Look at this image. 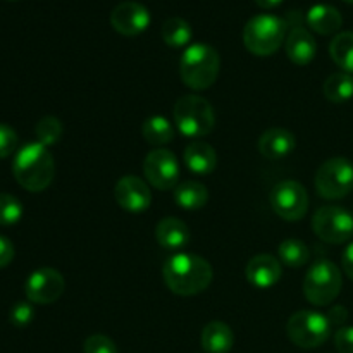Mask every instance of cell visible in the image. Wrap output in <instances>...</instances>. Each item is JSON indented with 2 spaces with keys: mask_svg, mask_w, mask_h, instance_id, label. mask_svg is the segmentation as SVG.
<instances>
[{
  "mask_svg": "<svg viewBox=\"0 0 353 353\" xmlns=\"http://www.w3.org/2000/svg\"><path fill=\"white\" fill-rule=\"evenodd\" d=\"M162 276L174 295L195 296L205 292L212 283V265L196 254L178 252L164 262Z\"/></svg>",
  "mask_w": 353,
  "mask_h": 353,
  "instance_id": "cell-1",
  "label": "cell"
},
{
  "mask_svg": "<svg viewBox=\"0 0 353 353\" xmlns=\"http://www.w3.org/2000/svg\"><path fill=\"white\" fill-rule=\"evenodd\" d=\"M12 172L16 181L28 192H43L55 174V162L48 147L40 141L24 145L14 157Z\"/></svg>",
  "mask_w": 353,
  "mask_h": 353,
  "instance_id": "cell-2",
  "label": "cell"
},
{
  "mask_svg": "<svg viewBox=\"0 0 353 353\" xmlns=\"http://www.w3.org/2000/svg\"><path fill=\"white\" fill-rule=\"evenodd\" d=\"M221 71V57L214 47L207 43H193L186 47L179 59V76L188 88L195 92L210 88Z\"/></svg>",
  "mask_w": 353,
  "mask_h": 353,
  "instance_id": "cell-3",
  "label": "cell"
},
{
  "mask_svg": "<svg viewBox=\"0 0 353 353\" xmlns=\"http://www.w3.org/2000/svg\"><path fill=\"white\" fill-rule=\"evenodd\" d=\"M172 116L179 133L192 140L207 137L216 126V112L212 105L200 95H183L178 99Z\"/></svg>",
  "mask_w": 353,
  "mask_h": 353,
  "instance_id": "cell-4",
  "label": "cell"
},
{
  "mask_svg": "<svg viewBox=\"0 0 353 353\" xmlns=\"http://www.w3.org/2000/svg\"><path fill=\"white\" fill-rule=\"evenodd\" d=\"M286 40V23L272 14L254 16L243 28V45L250 54L268 57Z\"/></svg>",
  "mask_w": 353,
  "mask_h": 353,
  "instance_id": "cell-5",
  "label": "cell"
},
{
  "mask_svg": "<svg viewBox=\"0 0 353 353\" xmlns=\"http://www.w3.org/2000/svg\"><path fill=\"white\" fill-rule=\"evenodd\" d=\"M341 292V271L327 259L314 262L303 278V295L312 305L326 307Z\"/></svg>",
  "mask_w": 353,
  "mask_h": 353,
  "instance_id": "cell-6",
  "label": "cell"
},
{
  "mask_svg": "<svg viewBox=\"0 0 353 353\" xmlns=\"http://www.w3.org/2000/svg\"><path fill=\"white\" fill-rule=\"evenodd\" d=\"M286 334L293 345L310 350L326 343L331 334V323L324 314L300 310L286 323Z\"/></svg>",
  "mask_w": 353,
  "mask_h": 353,
  "instance_id": "cell-7",
  "label": "cell"
},
{
  "mask_svg": "<svg viewBox=\"0 0 353 353\" xmlns=\"http://www.w3.org/2000/svg\"><path fill=\"white\" fill-rule=\"evenodd\" d=\"M314 185L323 199H343L353 192V162L345 157L327 159L317 169Z\"/></svg>",
  "mask_w": 353,
  "mask_h": 353,
  "instance_id": "cell-8",
  "label": "cell"
},
{
  "mask_svg": "<svg viewBox=\"0 0 353 353\" xmlns=\"http://www.w3.org/2000/svg\"><path fill=\"white\" fill-rule=\"evenodd\" d=\"M312 230L326 243H347L353 238V214L340 205H323L314 214Z\"/></svg>",
  "mask_w": 353,
  "mask_h": 353,
  "instance_id": "cell-9",
  "label": "cell"
},
{
  "mask_svg": "<svg viewBox=\"0 0 353 353\" xmlns=\"http://www.w3.org/2000/svg\"><path fill=\"white\" fill-rule=\"evenodd\" d=\"M269 202H271L272 210L281 219L290 221V223L303 219L309 210V195H307L305 186L293 179H283L276 183L269 195Z\"/></svg>",
  "mask_w": 353,
  "mask_h": 353,
  "instance_id": "cell-10",
  "label": "cell"
},
{
  "mask_svg": "<svg viewBox=\"0 0 353 353\" xmlns=\"http://www.w3.org/2000/svg\"><path fill=\"white\" fill-rule=\"evenodd\" d=\"M143 174L154 188L162 192L176 188L179 179L178 159L168 148H155L145 157Z\"/></svg>",
  "mask_w": 353,
  "mask_h": 353,
  "instance_id": "cell-11",
  "label": "cell"
},
{
  "mask_svg": "<svg viewBox=\"0 0 353 353\" xmlns=\"http://www.w3.org/2000/svg\"><path fill=\"white\" fill-rule=\"evenodd\" d=\"M65 290L64 276L52 268L37 269L24 283V293L28 302L38 305H48L57 302Z\"/></svg>",
  "mask_w": 353,
  "mask_h": 353,
  "instance_id": "cell-12",
  "label": "cell"
},
{
  "mask_svg": "<svg viewBox=\"0 0 353 353\" xmlns=\"http://www.w3.org/2000/svg\"><path fill=\"white\" fill-rule=\"evenodd\" d=\"M152 16L147 7L134 0L117 3L110 12V24L123 37H137L150 26Z\"/></svg>",
  "mask_w": 353,
  "mask_h": 353,
  "instance_id": "cell-13",
  "label": "cell"
},
{
  "mask_svg": "<svg viewBox=\"0 0 353 353\" xmlns=\"http://www.w3.org/2000/svg\"><path fill=\"white\" fill-rule=\"evenodd\" d=\"M114 199L117 205L128 212H143L150 207L152 193L143 179L128 174L116 183Z\"/></svg>",
  "mask_w": 353,
  "mask_h": 353,
  "instance_id": "cell-14",
  "label": "cell"
},
{
  "mask_svg": "<svg viewBox=\"0 0 353 353\" xmlns=\"http://www.w3.org/2000/svg\"><path fill=\"white\" fill-rule=\"evenodd\" d=\"M283 269L278 259L269 254L255 255L245 268V278L254 288L269 290L281 279Z\"/></svg>",
  "mask_w": 353,
  "mask_h": 353,
  "instance_id": "cell-15",
  "label": "cell"
},
{
  "mask_svg": "<svg viewBox=\"0 0 353 353\" xmlns=\"http://www.w3.org/2000/svg\"><path fill=\"white\" fill-rule=\"evenodd\" d=\"M257 148L262 157L269 161H279V159L288 157L295 150L296 138L292 131L285 128H271L261 134Z\"/></svg>",
  "mask_w": 353,
  "mask_h": 353,
  "instance_id": "cell-16",
  "label": "cell"
},
{
  "mask_svg": "<svg viewBox=\"0 0 353 353\" xmlns=\"http://www.w3.org/2000/svg\"><path fill=\"white\" fill-rule=\"evenodd\" d=\"M285 50L290 61L296 65H307L314 61L317 54L316 38L303 26L292 28L285 40Z\"/></svg>",
  "mask_w": 353,
  "mask_h": 353,
  "instance_id": "cell-17",
  "label": "cell"
},
{
  "mask_svg": "<svg viewBox=\"0 0 353 353\" xmlns=\"http://www.w3.org/2000/svg\"><path fill=\"white\" fill-rule=\"evenodd\" d=\"M155 240L165 250L178 252L188 247L192 234L183 221L176 219V217H164L162 221H159L157 228H155Z\"/></svg>",
  "mask_w": 353,
  "mask_h": 353,
  "instance_id": "cell-18",
  "label": "cell"
},
{
  "mask_svg": "<svg viewBox=\"0 0 353 353\" xmlns=\"http://www.w3.org/2000/svg\"><path fill=\"white\" fill-rule=\"evenodd\" d=\"M183 161L190 171L199 176L210 174L217 168V154L212 145H209L207 141H192L185 148Z\"/></svg>",
  "mask_w": 353,
  "mask_h": 353,
  "instance_id": "cell-19",
  "label": "cell"
},
{
  "mask_svg": "<svg viewBox=\"0 0 353 353\" xmlns=\"http://www.w3.org/2000/svg\"><path fill=\"white\" fill-rule=\"evenodd\" d=\"M200 343L205 353H230L234 345L233 330L226 323L212 321L202 330Z\"/></svg>",
  "mask_w": 353,
  "mask_h": 353,
  "instance_id": "cell-20",
  "label": "cell"
},
{
  "mask_svg": "<svg viewBox=\"0 0 353 353\" xmlns=\"http://www.w3.org/2000/svg\"><path fill=\"white\" fill-rule=\"evenodd\" d=\"M307 24L310 30L316 31L319 34H333L340 31L341 24H343V17H341L340 10L327 3H316L307 12Z\"/></svg>",
  "mask_w": 353,
  "mask_h": 353,
  "instance_id": "cell-21",
  "label": "cell"
},
{
  "mask_svg": "<svg viewBox=\"0 0 353 353\" xmlns=\"http://www.w3.org/2000/svg\"><path fill=\"white\" fill-rule=\"evenodd\" d=\"M174 200L181 209L199 210L209 202V190L199 181H183L174 188Z\"/></svg>",
  "mask_w": 353,
  "mask_h": 353,
  "instance_id": "cell-22",
  "label": "cell"
},
{
  "mask_svg": "<svg viewBox=\"0 0 353 353\" xmlns=\"http://www.w3.org/2000/svg\"><path fill=\"white\" fill-rule=\"evenodd\" d=\"M141 134H143L145 141H148L150 145L162 147L174 140L176 130L168 117L152 116L145 119L143 126H141Z\"/></svg>",
  "mask_w": 353,
  "mask_h": 353,
  "instance_id": "cell-23",
  "label": "cell"
},
{
  "mask_svg": "<svg viewBox=\"0 0 353 353\" xmlns=\"http://www.w3.org/2000/svg\"><path fill=\"white\" fill-rule=\"evenodd\" d=\"M330 55L343 72L353 74V31L338 33L330 43Z\"/></svg>",
  "mask_w": 353,
  "mask_h": 353,
  "instance_id": "cell-24",
  "label": "cell"
},
{
  "mask_svg": "<svg viewBox=\"0 0 353 353\" xmlns=\"http://www.w3.org/2000/svg\"><path fill=\"white\" fill-rule=\"evenodd\" d=\"M193 30L183 17H169L162 24V40L172 48H181L192 41Z\"/></svg>",
  "mask_w": 353,
  "mask_h": 353,
  "instance_id": "cell-25",
  "label": "cell"
},
{
  "mask_svg": "<svg viewBox=\"0 0 353 353\" xmlns=\"http://www.w3.org/2000/svg\"><path fill=\"white\" fill-rule=\"evenodd\" d=\"M324 97L330 102L343 103L353 97V74L348 72H334L324 81Z\"/></svg>",
  "mask_w": 353,
  "mask_h": 353,
  "instance_id": "cell-26",
  "label": "cell"
},
{
  "mask_svg": "<svg viewBox=\"0 0 353 353\" xmlns=\"http://www.w3.org/2000/svg\"><path fill=\"white\" fill-rule=\"evenodd\" d=\"M278 255L279 261L288 268H302L310 261L309 247L302 240H295V238L281 241L278 247Z\"/></svg>",
  "mask_w": 353,
  "mask_h": 353,
  "instance_id": "cell-27",
  "label": "cell"
},
{
  "mask_svg": "<svg viewBox=\"0 0 353 353\" xmlns=\"http://www.w3.org/2000/svg\"><path fill=\"white\" fill-rule=\"evenodd\" d=\"M34 133H37L38 141L45 147H50L55 145L62 137V123L54 116H45L41 117L37 123L34 128Z\"/></svg>",
  "mask_w": 353,
  "mask_h": 353,
  "instance_id": "cell-28",
  "label": "cell"
},
{
  "mask_svg": "<svg viewBox=\"0 0 353 353\" xmlns=\"http://www.w3.org/2000/svg\"><path fill=\"white\" fill-rule=\"evenodd\" d=\"M23 217V203L9 193H0V226H12Z\"/></svg>",
  "mask_w": 353,
  "mask_h": 353,
  "instance_id": "cell-29",
  "label": "cell"
},
{
  "mask_svg": "<svg viewBox=\"0 0 353 353\" xmlns=\"http://www.w3.org/2000/svg\"><path fill=\"white\" fill-rule=\"evenodd\" d=\"M34 317V309L31 302H17L10 309L9 321L14 327H26L30 326Z\"/></svg>",
  "mask_w": 353,
  "mask_h": 353,
  "instance_id": "cell-30",
  "label": "cell"
},
{
  "mask_svg": "<svg viewBox=\"0 0 353 353\" xmlns=\"http://www.w3.org/2000/svg\"><path fill=\"white\" fill-rule=\"evenodd\" d=\"M85 353H117V347L105 334H92L83 343Z\"/></svg>",
  "mask_w": 353,
  "mask_h": 353,
  "instance_id": "cell-31",
  "label": "cell"
},
{
  "mask_svg": "<svg viewBox=\"0 0 353 353\" xmlns=\"http://www.w3.org/2000/svg\"><path fill=\"white\" fill-rule=\"evenodd\" d=\"M17 148V133L7 124L0 123V159L12 155Z\"/></svg>",
  "mask_w": 353,
  "mask_h": 353,
  "instance_id": "cell-32",
  "label": "cell"
},
{
  "mask_svg": "<svg viewBox=\"0 0 353 353\" xmlns=\"http://www.w3.org/2000/svg\"><path fill=\"white\" fill-rule=\"evenodd\" d=\"M334 347L340 353H353V326H343L336 331Z\"/></svg>",
  "mask_w": 353,
  "mask_h": 353,
  "instance_id": "cell-33",
  "label": "cell"
},
{
  "mask_svg": "<svg viewBox=\"0 0 353 353\" xmlns=\"http://www.w3.org/2000/svg\"><path fill=\"white\" fill-rule=\"evenodd\" d=\"M14 254H16V252H14L12 241L0 234V269L7 268V265L12 262Z\"/></svg>",
  "mask_w": 353,
  "mask_h": 353,
  "instance_id": "cell-34",
  "label": "cell"
},
{
  "mask_svg": "<svg viewBox=\"0 0 353 353\" xmlns=\"http://www.w3.org/2000/svg\"><path fill=\"white\" fill-rule=\"evenodd\" d=\"M341 265H343V272L347 274V278L353 281V241L345 247L343 254H341Z\"/></svg>",
  "mask_w": 353,
  "mask_h": 353,
  "instance_id": "cell-35",
  "label": "cell"
},
{
  "mask_svg": "<svg viewBox=\"0 0 353 353\" xmlns=\"http://www.w3.org/2000/svg\"><path fill=\"white\" fill-rule=\"evenodd\" d=\"M348 317V310L345 309L343 305H336L331 309V312L327 314V319H330L331 326H341V324L347 321Z\"/></svg>",
  "mask_w": 353,
  "mask_h": 353,
  "instance_id": "cell-36",
  "label": "cell"
},
{
  "mask_svg": "<svg viewBox=\"0 0 353 353\" xmlns=\"http://www.w3.org/2000/svg\"><path fill=\"white\" fill-rule=\"evenodd\" d=\"M283 2H285V0H255V3H257L259 7H262V9H274V7L281 6Z\"/></svg>",
  "mask_w": 353,
  "mask_h": 353,
  "instance_id": "cell-37",
  "label": "cell"
},
{
  "mask_svg": "<svg viewBox=\"0 0 353 353\" xmlns=\"http://www.w3.org/2000/svg\"><path fill=\"white\" fill-rule=\"evenodd\" d=\"M343 2H347V3H353V0H343Z\"/></svg>",
  "mask_w": 353,
  "mask_h": 353,
  "instance_id": "cell-38",
  "label": "cell"
},
{
  "mask_svg": "<svg viewBox=\"0 0 353 353\" xmlns=\"http://www.w3.org/2000/svg\"><path fill=\"white\" fill-rule=\"evenodd\" d=\"M10 2H14V0H10Z\"/></svg>",
  "mask_w": 353,
  "mask_h": 353,
  "instance_id": "cell-39",
  "label": "cell"
}]
</instances>
